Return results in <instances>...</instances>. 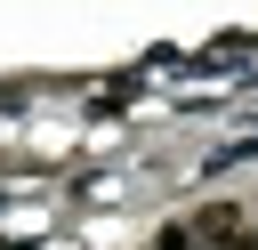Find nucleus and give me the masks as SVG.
Segmentation results:
<instances>
[{
	"label": "nucleus",
	"instance_id": "obj_1",
	"mask_svg": "<svg viewBox=\"0 0 258 250\" xmlns=\"http://www.w3.org/2000/svg\"><path fill=\"white\" fill-rule=\"evenodd\" d=\"M194 242H242V202H210L194 218Z\"/></svg>",
	"mask_w": 258,
	"mask_h": 250
},
{
	"label": "nucleus",
	"instance_id": "obj_2",
	"mask_svg": "<svg viewBox=\"0 0 258 250\" xmlns=\"http://www.w3.org/2000/svg\"><path fill=\"white\" fill-rule=\"evenodd\" d=\"M153 250H194V226H169V234H161Z\"/></svg>",
	"mask_w": 258,
	"mask_h": 250
}]
</instances>
